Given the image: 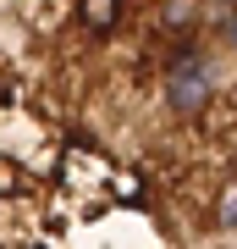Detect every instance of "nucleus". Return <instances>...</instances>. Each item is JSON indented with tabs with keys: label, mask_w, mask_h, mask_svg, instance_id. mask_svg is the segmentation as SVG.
<instances>
[{
	"label": "nucleus",
	"mask_w": 237,
	"mask_h": 249,
	"mask_svg": "<svg viewBox=\"0 0 237 249\" xmlns=\"http://www.w3.org/2000/svg\"><path fill=\"white\" fill-rule=\"evenodd\" d=\"M0 249H237V0H0Z\"/></svg>",
	"instance_id": "nucleus-1"
}]
</instances>
